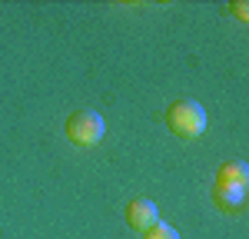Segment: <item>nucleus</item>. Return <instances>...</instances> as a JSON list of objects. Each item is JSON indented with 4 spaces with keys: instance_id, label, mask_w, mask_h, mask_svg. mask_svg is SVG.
<instances>
[{
    "instance_id": "obj_1",
    "label": "nucleus",
    "mask_w": 249,
    "mask_h": 239,
    "mask_svg": "<svg viewBox=\"0 0 249 239\" xmlns=\"http://www.w3.org/2000/svg\"><path fill=\"white\" fill-rule=\"evenodd\" d=\"M166 123L179 137H199L206 130V110L196 100H179V103H173L166 110Z\"/></svg>"
},
{
    "instance_id": "obj_2",
    "label": "nucleus",
    "mask_w": 249,
    "mask_h": 239,
    "mask_svg": "<svg viewBox=\"0 0 249 239\" xmlns=\"http://www.w3.org/2000/svg\"><path fill=\"white\" fill-rule=\"evenodd\" d=\"M103 117L100 113H93V110H80V113H73V117L67 120V137L73 139L77 146H93V143H100L103 139Z\"/></svg>"
},
{
    "instance_id": "obj_3",
    "label": "nucleus",
    "mask_w": 249,
    "mask_h": 239,
    "mask_svg": "<svg viewBox=\"0 0 249 239\" xmlns=\"http://www.w3.org/2000/svg\"><path fill=\"white\" fill-rule=\"evenodd\" d=\"M126 222L133 226L136 233H146L150 226H156L160 222V213H156V203L153 199H133L130 206H126Z\"/></svg>"
},
{
    "instance_id": "obj_4",
    "label": "nucleus",
    "mask_w": 249,
    "mask_h": 239,
    "mask_svg": "<svg viewBox=\"0 0 249 239\" xmlns=\"http://www.w3.org/2000/svg\"><path fill=\"white\" fill-rule=\"evenodd\" d=\"M246 183H249V166H246V163H239V159H230V163H223V166H219V173H216V186L246 189Z\"/></svg>"
},
{
    "instance_id": "obj_5",
    "label": "nucleus",
    "mask_w": 249,
    "mask_h": 239,
    "mask_svg": "<svg viewBox=\"0 0 249 239\" xmlns=\"http://www.w3.org/2000/svg\"><path fill=\"white\" fill-rule=\"evenodd\" d=\"M213 196H216V203H219V206H239V203H243V196H246V189L216 186V189H213Z\"/></svg>"
},
{
    "instance_id": "obj_6",
    "label": "nucleus",
    "mask_w": 249,
    "mask_h": 239,
    "mask_svg": "<svg viewBox=\"0 0 249 239\" xmlns=\"http://www.w3.org/2000/svg\"><path fill=\"white\" fill-rule=\"evenodd\" d=\"M143 239H179V233H176L173 226H163V222H156V226H150V229L143 233Z\"/></svg>"
},
{
    "instance_id": "obj_7",
    "label": "nucleus",
    "mask_w": 249,
    "mask_h": 239,
    "mask_svg": "<svg viewBox=\"0 0 249 239\" xmlns=\"http://www.w3.org/2000/svg\"><path fill=\"white\" fill-rule=\"evenodd\" d=\"M232 14H236L239 20H246L249 17V14H246V3H232Z\"/></svg>"
}]
</instances>
